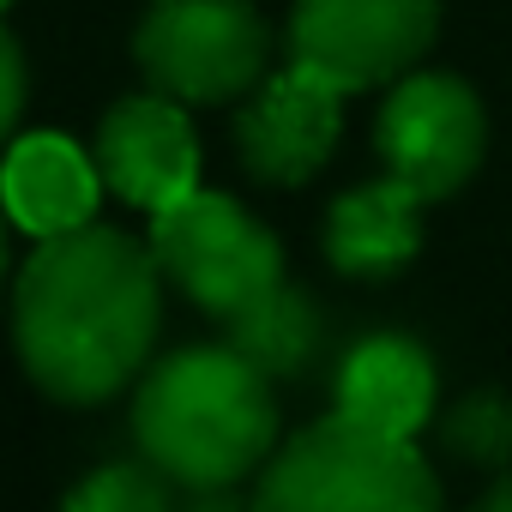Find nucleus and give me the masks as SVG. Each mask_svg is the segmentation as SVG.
Returning <instances> with one entry per match:
<instances>
[{"label":"nucleus","instance_id":"16","mask_svg":"<svg viewBox=\"0 0 512 512\" xmlns=\"http://www.w3.org/2000/svg\"><path fill=\"white\" fill-rule=\"evenodd\" d=\"M19 109H25V55H19V43L7 31H0V139L13 133Z\"/></svg>","mask_w":512,"mask_h":512},{"label":"nucleus","instance_id":"4","mask_svg":"<svg viewBox=\"0 0 512 512\" xmlns=\"http://www.w3.org/2000/svg\"><path fill=\"white\" fill-rule=\"evenodd\" d=\"M151 253L205 314L235 320L284 284V247L223 193H187L151 217Z\"/></svg>","mask_w":512,"mask_h":512},{"label":"nucleus","instance_id":"11","mask_svg":"<svg viewBox=\"0 0 512 512\" xmlns=\"http://www.w3.org/2000/svg\"><path fill=\"white\" fill-rule=\"evenodd\" d=\"M422 193L398 175L344 193L326 217V260L350 278H386L422 247Z\"/></svg>","mask_w":512,"mask_h":512},{"label":"nucleus","instance_id":"2","mask_svg":"<svg viewBox=\"0 0 512 512\" xmlns=\"http://www.w3.org/2000/svg\"><path fill=\"white\" fill-rule=\"evenodd\" d=\"M133 434L145 458L187 488H229L272 452L278 404L266 374L229 344L175 350L133 398Z\"/></svg>","mask_w":512,"mask_h":512},{"label":"nucleus","instance_id":"7","mask_svg":"<svg viewBox=\"0 0 512 512\" xmlns=\"http://www.w3.org/2000/svg\"><path fill=\"white\" fill-rule=\"evenodd\" d=\"M374 145L386 157V175H398L422 199H446L482 163L488 121H482V103L464 79L410 73V79L392 85V97L380 109V127H374Z\"/></svg>","mask_w":512,"mask_h":512},{"label":"nucleus","instance_id":"6","mask_svg":"<svg viewBox=\"0 0 512 512\" xmlns=\"http://www.w3.org/2000/svg\"><path fill=\"white\" fill-rule=\"evenodd\" d=\"M440 25V0H296L290 61L326 73L338 91H368L410 73Z\"/></svg>","mask_w":512,"mask_h":512},{"label":"nucleus","instance_id":"14","mask_svg":"<svg viewBox=\"0 0 512 512\" xmlns=\"http://www.w3.org/2000/svg\"><path fill=\"white\" fill-rule=\"evenodd\" d=\"M61 512H175V500L157 464H103L61 500Z\"/></svg>","mask_w":512,"mask_h":512},{"label":"nucleus","instance_id":"5","mask_svg":"<svg viewBox=\"0 0 512 512\" xmlns=\"http://www.w3.org/2000/svg\"><path fill=\"white\" fill-rule=\"evenodd\" d=\"M133 55L151 91L175 103H223L260 85L272 31L247 0H151Z\"/></svg>","mask_w":512,"mask_h":512},{"label":"nucleus","instance_id":"10","mask_svg":"<svg viewBox=\"0 0 512 512\" xmlns=\"http://www.w3.org/2000/svg\"><path fill=\"white\" fill-rule=\"evenodd\" d=\"M97 157H85L73 139L61 133H31L7 151V169H0V205L7 217L31 235H67L85 229L97 217Z\"/></svg>","mask_w":512,"mask_h":512},{"label":"nucleus","instance_id":"13","mask_svg":"<svg viewBox=\"0 0 512 512\" xmlns=\"http://www.w3.org/2000/svg\"><path fill=\"white\" fill-rule=\"evenodd\" d=\"M223 326H229V350L247 356L266 380L302 374V368L314 362V350H320V314H314V302H308L302 290H290V284H278L272 296H260L253 308H241V314L223 320Z\"/></svg>","mask_w":512,"mask_h":512},{"label":"nucleus","instance_id":"8","mask_svg":"<svg viewBox=\"0 0 512 512\" xmlns=\"http://www.w3.org/2000/svg\"><path fill=\"white\" fill-rule=\"evenodd\" d=\"M97 175L139 211H169L199 187V139L175 97H127L97 127Z\"/></svg>","mask_w":512,"mask_h":512},{"label":"nucleus","instance_id":"19","mask_svg":"<svg viewBox=\"0 0 512 512\" xmlns=\"http://www.w3.org/2000/svg\"><path fill=\"white\" fill-rule=\"evenodd\" d=\"M0 272H7V217H0Z\"/></svg>","mask_w":512,"mask_h":512},{"label":"nucleus","instance_id":"9","mask_svg":"<svg viewBox=\"0 0 512 512\" xmlns=\"http://www.w3.org/2000/svg\"><path fill=\"white\" fill-rule=\"evenodd\" d=\"M338 109H344V91L326 73L290 61L235 121L241 163L260 181H278V187L308 181L338 145Z\"/></svg>","mask_w":512,"mask_h":512},{"label":"nucleus","instance_id":"18","mask_svg":"<svg viewBox=\"0 0 512 512\" xmlns=\"http://www.w3.org/2000/svg\"><path fill=\"white\" fill-rule=\"evenodd\" d=\"M470 512H512V482H500V488H494L488 500H476Z\"/></svg>","mask_w":512,"mask_h":512},{"label":"nucleus","instance_id":"12","mask_svg":"<svg viewBox=\"0 0 512 512\" xmlns=\"http://www.w3.org/2000/svg\"><path fill=\"white\" fill-rule=\"evenodd\" d=\"M428 410H434V368L410 338H368L344 356L338 416L410 440L428 422Z\"/></svg>","mask_w":512,"mask_h":512},{"label":"nucleus","instance_id":"3","mask_svg":"<svg viewBox=\"0 0 512 512\" xmlns=\"http://www.w3.org/2000/svg\"><path fill=\"white\" fill-rule=\"evenodd\" d=\"M253 512H440V482L404 434L326 416L272 458Z\"/></svg>","mask_w":512,"mask_h":512},{"label":"nucleus","instance_id":"17","mask_svg":"<svg viewBox=\"0 0 512 512\" xmlns=\"http://www.w3.org/2000/svg\"><path fill=\"white\" fill-rule=\"evenodd\" d=\"M187 512H247V506H241L229 488H199V500H193Z\"/></svg>","mask_w":512,"mask_h":512},{"label":"nucleus","instance_id":"1","mask_svg":"<svg viewBox=\"0 0 512 512\" xmlns=\"http://www.w3.org/2000/svg\"><path fill=\"white\" fill-rule=\"evenodd\" d=\"M157 253L109 223L49 235L13 296V338L31 380L61 404H103L151 356L163 290Z\"/></svg>","mask_w":512,"mask_h":512},{"label":"nucleus","instance_id":"15","mask_svg":"<svg viewBox=\"0 0 512 512\" xmlns=\"http://www.w3.org/2000/svg\"><path fill=\"white\" fill-rule=\"evenodd\" d=\"M446 446L458 458H470V464H506L512 458V404L494 398V392L464 398L446 416Z\"/></svg>","mask_w":512,"mask_h":512},{"label":"nucleus","instance_id":"20","mask_svg":"<svg viewBox=\"0 0 512 512\" xmlns=\"http://www.w3.org/2000/svg\"><path fill=\"white\" fill-rule=\"evenodd\" d=\"M7 7H13V0H0V13H7Z\"/></svg>","mask_w":512,"mask_h":512}]
</instances>
